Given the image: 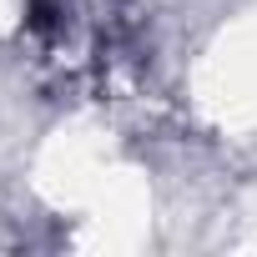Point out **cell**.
Listing matches in <instances>:
<instances>
[{"instance_id": "6da1fadb", "label": "cell", "mask_w": 257, "mask_h": 257, "mask_svg": "<svg viewBox=\"0 0 257 257\" xmlns=\"http://www.w3.org/2000/svg\"><path fill=\"white\" fill-rule=\"evenodd\" d=\"M116 26V0H31V31L56 56H86Z\"/></svg>"}]
</instances>
